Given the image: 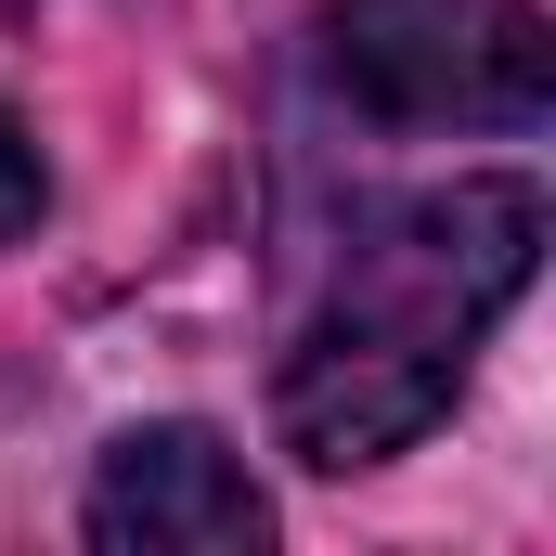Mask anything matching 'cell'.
I'll use <instances>...</instances> for the list:
<instances>
[{"label": "cell", "instance_id": "1", "mask_svg": "<svg viewBox=\"0 0 556 556\" xmlns=\"http://www.w3.org/2000/svg\"><path fill=\"white\" fill-rule=\"evenodd\" d=\"M544 260V194L479 168V181H440V194H402L350 233V260L324 285V311L298 324L285 350V453L350 479V466H389L415 453L427 427L453 415L479 337L518 311V285Z\"/></svg>", "mask_w": 556, "mask_h": 556}, {"label": "cell", "instance_id": "2", "mask_svg": "<svg viewBox=\"0 0 556 556\" xmlns=\"http://www.w3.org/2000/svg\"><path fill=\"white\" fill-rule=\"evenodd\" d=\"M324 91L376 130H544L556 39L531 0H324Z\"/></svg>", "mask_w": 556, "mask_h": 556}, {"label": "cell", "instance_id": "3", "mask_svg": "<svg viewBox=\"0 0 556 556\" xmlns=\"http://www.w3.org/2000/svg\"><path fill=\"white\" fill-rule=\"evenodd\" d=\"M78 531L104 556H260L273 544V492L247 479V453L220 427H130L104 440V479L78 505Z\"/></svg>", "mask_w": 556, "mask_h": 556}, {"label": "cell", "instance_id": "4", "mask_svg": "<svg viewBox=\"0 0 556 556\" xmlns=\"http://www.w3.org/2000/svg\"><path fill=\"white\" fill-rule=\"evenodd\" d=\"M39 207H52V181H39V142H26V117L0 104V247H13V233H39Z\"/></svg>", "mask_w": 556, "mask_h": 556}]
</instances>
